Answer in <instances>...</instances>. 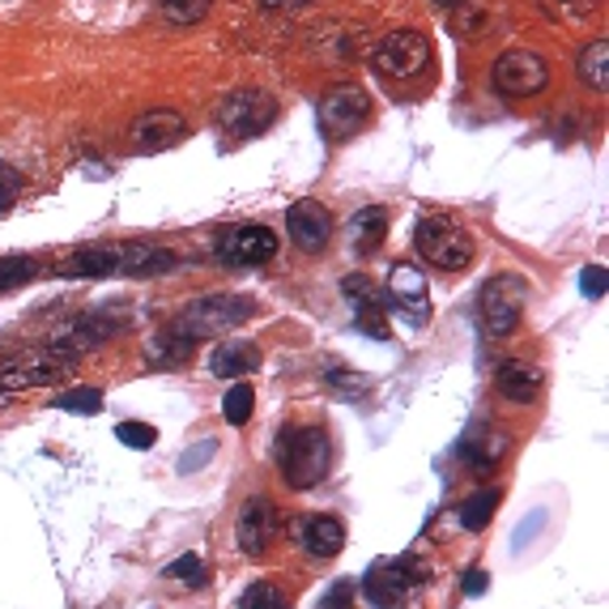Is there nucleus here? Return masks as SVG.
I'll return each mask as SVG.
<instances>
[{
  "instance_id": "37998d69",
  "label": "nucleus",
  "mask_w": 609,
  "mask_h": 609,
  "mask_svg": "<svg viewBox=\"0 0 609 609\" xmlns=\"http://www.w3.org/2000/svg\"><path fill=\"white\" fill-rule=\"evenodd\" d=\"M298 4H312V0H261V9H298Z\"/></svg>"
},
{
  "instance_id": "9d476101",
  "label": "nucleus",
  "mask_w": 609,
  "mask_h": 609,
  "mask_svg": "<svg viewBox=\"0 0 609 609\" xmlns=\"http://www.w3.org/2000/svg\"><path fill=\"white\" fill-rule=\"evenodd\" d=\"M550 81V65L537 51L512 48L494 60V90L508 98H533L546 90Z\"/></svg>"
},
{
  "instance_id": "a19ab883",
  "label": "nucleus",
  "mask_w": 609,
  "mask_h": 609,
  "mask_svg": "<svg viewBox=\"0 0 609 609\" xmlns=\"http://www.w3.org/2000/svg\"><path fill=\"white\" fill-rule=\"evenodd\" d=\"M464 597H482L490 588V571H482V567H469V576H464Z\"/></svg>"
},
{
  "instance_id": "c9c22d12",
  "label": "nucleus",
  "mask_w": 609,
  "mask_h": 609,
  "mask_svg": "<svg viewBox=\"0 0 609 609\" xmlns=\"http://www.w3.org/2000/svg\"><path fill=\"white\" fill-rule=\"evenodd\" d=\"M324 384L345 392V396H363V392H371V380H366V375H350L342 366H328V371H324Z\"/></svg>"
},
{
  "instance_id": "6ab92c4d",
  "label": "nucleus",
  "mask_w": 609,
  "mask_h": 609,
  "mask_svg": "<svg viewBox=\"0 0 609 609\" xmlns=\"http://www.w3.org/2000/svg\"><path fill=\"white\" fill-rule=\"evenodd\" d=\"M494 389L503 392L515 405H533L537 396L546 392V375L533 363H503L494 371Z\"/></svg>"
},
{
  "instance_id": "a18cd8bd",
  "label": "nucleus",
  "mask_w": 609,
  "mask_h": 609,
  "mask_svg": "<svg viewBox=\"0 0 609 609\" xmlns=\"http://www.w3.org/2000/svg\"><path fill=\"white\" fill-rule=\"evenodd\" d=\"M0 401H4V396H0Z\"/></svg>"
},
{
  "instance_id": "2f4dec72",
  "label": "nucleus",
  "mask_w": 609,
  "mask_h": 609,
  "mask_svg": "<svg viewBox=\"0 0 609 609\" xmlns=\"http://www.w3.org/2000/svg\"><path fill=\"white\" fill-rule=\"evenodd\" d=\"M239 609H291V601H286V592H282L277 585H268V580H256V585H252L244 592Z\"/></svg>"
},
{
  "instance_id": "423d86ee",
  "label": "nucleus",
  "mask_w": 609,
  "mask_h": 609,
  "mask_svg": "<svg viewBox=\"0 0 609 609\" xmlns=\"http://www.w3.org/2000/svg\"><path fill=\"white\" fill-rule=\"evenodd\" d=\"M371 69L384 81H414L431 69V39L418 30H392L371 48Z\"/></svg>"
},
{
  "instance_id": "b1692460",
  "label": "nucleus",
  "mask_w": 609,
  "mask_h": 609,
  "mask_svg": "<svg viewBox=\"0 0 609 609\" xmlns=\"http://www.w3.org/2000/svg\"><path fill=\"white\" fill-rule=\"evenodd\" d=\"M256 366H261V350L247 342H226L209 354V371L222 375V380H239V375L256 371Z\"/></svg>"
},
{
  "instance_id": "7ed1b4c3",
  "label": "nucleus",
  "mask_w": 609,
  "mask_h": 609,
  "mask_svg": "<svg viewBox=\"0 0 609 609\" xmlns=\"http://www.w3.org/2000/svg\"><path fill=\"white\" fill-rule=\"evenodd\" d=\"M252 298L244 294H200L193 307H184V316L175 320L171 333H179L184 342H205V337H218V333H230L252 320Z\"/></svg>"
},
{
  "instance_id": "c756f323",
  "label": "nucleus",
  "mask_w": 609,
  "mask_h": 609,
  "mask_svg": "<svg viewBox=\"0 0 609 609\" xmlns=\"http://www.w3.org/2000/svg\"><path fill=\"white\" fill-rule=\"evenodd\" d=\"M60 414H86V418H95L102 414V392L98 389H73V392H60L56 401H51Z\"/></svg>"
},
{
  "instance_id": "dca6fc26",
  "label": "nucleus",
  "mask_w": 609,
  "mask_h": 609,
  "mask_svg": "<svg viewBox=\"0 0 609 609\" xmlns=\"http://www.w3.org/2000/svg\"><path fill=\"white\" fill-rule=\"evenodd\" d=\"M286 230H291V244L298 252H324L333 239V214L320 205V200H294L291 214H286Z\"/></svg>"
},
{
  "instance_id": "c03bdc74",
  "label": "nucleus",
  "mask_w": 609,
  "mask_h": 609,
  "mask_svg": "<svg viewBox=\"0 0 609 609\" xmlns=\"http://www.w3.org/2000/svg\"><path fill=\"white\" fill-rule=\"evenodd\" d=\"M435 4H461V0H435Z\"/></svg>"
},
{
  "instance_id": "0eeeda50",
  "label": "nucleus",
  "mask_w": 609,
  "mask_h": 609,
  "mask_svg": "<svg viewBox=\"0 0 609 609\" xmlns=\"http://www.w3.org/2000/svg\"><path fill=\"white\" fill-rule=\"evenodd\" d=\"M524 303H529V282L524 277H515V273L490 277L482 294H478V312H482V324H487L490 337L515 333V324L524 316Z\"/></svg>"
},
{
  "instance_id": "39448f33",
  "label": "nucleus",
  "mask_w": 609,
  "mask_h": 609,
  "mask_svg": "<svg viewBox=\"0 0 609 609\" xmlns=\"http://www.w3.org/2000/svg\"><path fill=\"white\" fill-rule=\"evenodd\" d=\"M414 247L422 252L426 265L443 268V273H464V268L473 265V239H469V230L456 226L452 218H443V214H431V218L418 222Z\"/></svg>"
},
{
  "instance_id": "20e7f679",
  "label": "nucleus",
  "mask_w": 609,
  "mask_h": 609,
  "mask_svg": "<svg viewBox=\"0 0 609 609\" xmlns=\"http://www.w3.org/2000/svg\"><path fill=\"white\" fill-rule=\"evenodd\" d=\"M426 580H431L426 562L414 559V554H401V559L375 562V567L366 571L363 597H366V606H375V609H401Z\"/></svg>"
},
{
  "instance_id": "ddd939ff",
  "label": "nucleus",
  "mask_w": 609,
  "mask_h": 609,
  "mask_svg": "<svg viewBox=\"0 0 609 609\" xmlns=\"http://www.w3.org/2000/svg\"><path fill=\"white\" fill-rule=\"evenodd\" d=\"M426 277H422V268L410 265V261H401V265L389 268V286H384V303L396 307L401 316L410 320V324H426L431 316V303H426Z\"/></svg>"
},
{
  "instance_id": "9b49d317",
  "label": "nucleus",
  "mask_w": 609,
  "mask_h": 609,
  "mask_svg": "<svg viewBox=\"0 0 609 609\" xmlns=\"http://www.w3.org/2000/svg\"><path fill=\"white\" fill-rule=\"evenodd\" d=\"M184 137H188V120L171 107H154L128 124V146L137 154H163V149L179 146Z\"/></svg>"
},
{
  "instance_id": "c85d7f7f",
  "label": "nucleus",
  "mask_w": 609,
  "mask_h": 609,
  "mask_svg": "<svg viewBox=\"0 0 609 609\" xmlns=\"http://www.w3.org/2000/svg\"><path fill=\"white\" fill-rule=\"evenodd\" d=\"M209 4L214 0H158V13H163V22L171 26H196L209 13Z\"/></svg>"
},
{
  "instance_id": "4c0bfd02",
  "label": "nucleus",
  "mask_w": 609,
  "mask_h": 609,
  "mask_svg": "<svg viewBox=\"0 0 609 609\" xmlns=\"http://www.w3.org/2000/svg\"><path fill=\"white\" fill-rule=\"evenodd\" d=\"M316 609H354V580H337L316 601Z\"/></svg>"
},
{
  "instance_id": "f8f14e48",
  "label": "nucleus",
  "mask_w": 609,
  "mask_h": 609,
  "mask_svg": "<svg viewBox=\"0 0 609 609\" xmlns=\"http://www.w3.org/2000/svg\"><path fill=\"white\" fill-rule=\"evenodd\" d=\"M277 256V235L268 226H230L226 235L218 239V261L230 268H252V265H265Z\"/></svg>"
},
{
  "instance_id": "79ce46f5",
  "label": "nucleus",
  "mask_w": 609,
  "mask_h": 609,
  "mask_svg": "<svg viewBox=\"0 0 609 609\" xmlns=\"http://www.w3.org/2000/svg\"><path fill=\"white\" fill-rule=\"evenodd\" d=\"M541 520H546V515L537 512L533 520H529V524H520V533H515V537H520V546H524V541H529V533H537V529H541Z\"/></svg>"
},
{
  "instance_id": "4be33fe9",
  "label": "nucleus",
  "mask_w": 609,
  "mask_h": 609,
  "mask_svg": "<svg viewBox=\"0 0 609 609\" xmlns=\"http://www.w3.org/2000/svg\"><path fill=\"white\" fill-rule=\"evenodd\" d=\"M312 48L320 51V60L345 65V60H354V51H358V30L345 22H324L312 30Z\"/></svg>"
},
{
  "instance_id": "e433bc0d",
  "label": "nucleus",
  "mask_w": 609,
  "mask_h": 609,
  "mask_svg": "<svg viewBox=\"0 0 609 609\" xmlns=\"http://www.w3.org/2000/svg\"><path fill=\"white\" fill-rule=\"evenodd\" d=\"M18 196H22V171H18V167H9V163H0V214H4V209H13V205H18Z\"/></svg>"
},
{
  "instance_id": "473e14b6",
  "label": "nucleus",
  "mask_w": 609,
  "mask_h": 609,
  "mask_svg": "<svg viewBox=\"0 0 609 609\" xmlns=\"http://www.w3.org/2000/svg\"><path fill=\"white\" fill-rule=\"evenodd\" d=\"M167 580H175V585H188V588H205V585H209V576H205V562H200V554H179V559L167 567Z\"/></svg>"
},
{
  "instance_id": "f704fd0d",
  "label": "nucleus",
  "mask_w": 609,
  "mask_h": 609,
  "mask_svg": "<svg viewBox=\"0 0 609 609\" xmlns=\"http://www.w3.org/2000/svg\"><path fill=\"white\" fill-rule=\"evenodd\" d=\"M116 439H120L124 448H137V452H146V448H154V443H158V431H154L149 422H120V426H116Z\"/></svg>"
},
{
  "instance_id": "6e6552de",
  "label": "nucleus",
  "mask_w": 609,
  "mask_h": 609,
  "mask_svg": "<svg viewBox=\"0 0 609 609\" xmlns=\"http://www.w3.org/2000/svg\"><path fill=\"white\" fill-rule=\"evenodd\" d=\"M214 120H218L222 132L235 137V141L261 137L268 124L277 120V102H273V95H265V90H235V95H226L218 102Z\"/></svg>"
},
{
  "instance_id": "393cba45",
  "label": "nucleus",
  "mask_w": 609,
  "mask_h": 609,
  "mask_svg": "<svg viewBox=\"0 0 609 609\" xmlns=\"http://www.w3.org/2000/svg\"><path fill=\"white\" fill-rule=\"evenodd\" d=\"M576 73H580V81H585L588 90L606 95V90H609V43H606V39H592V43L580 51V60H576Z\"/></svg>"
},
{
  "instance_id": "5701e85b",
  "label": "nucleus",
  "mask_w": 609,
  "mask_h": 609,
  "mask_svg": "<svg viewBox=\"0 0 609 609\" xmlns=\"http://www.w3.org/2000/svg\"><path fill=\"white\" fill-rule=\"evenodd\" d=\"M384 239H389V209L366 205V209H358V214L350 218V247H354L358 256H371Z\"/></svg>"
},
{
  "instance_id": "1a4fd4ad",
  "label": "nucleus",
  "mask_w": 609,
  "mask_h": 609,
  "mask_svg": "<svg viewBox=\"0 0 609 609\" xmlns=\"http://www.w3.org/2000/svg\"><path fill=\"white\" fill-rule=\"evenodd\" d=\"M320 132L328 141H345L354 137L366 120H371V95L363 86H333L328 95L320 98Z\"/></svg>"
},
{
  "instance_id": "f3484780",
  "label": "nucleus",
  "mask_w": 609,
  "mask_h": 609,
  "mask_svg": "<svg viewBox=\"0 0 609 609\" xmlns=\"http://www.w3.org/2000/svg\"><path fill=\"white\" fill-rule=\"evenodd\" d=\"M345 298H350V307H354V316H358V324H363V333H371V337H389V320H384V312H389V303H384V291L366 277V273H350L342 282Z\"/></svg>"
},
{
  "instance_id": "f257e3e1",
  "label": "nucleus",
  "mask_w": 609,
  "mask_h": 609,
  "mask_svg": "<svg viewBox=\"0 0 609 609\" xmlns=\"http://www.w3.org/2000/svg\"><path fill=\"white\" fill-rule=\"evenodd\" d=\"M179 256L158 244H95L65 256L56 273L60 277H163L175 273Z\"/></svg>"
},
{
  "instance_id": "cd10ccee",
  "label": "nucleus",
  "mask_w": 609,
  "mask_h": 609,
  "mask_svg": "<svg viewBox=\"0 0 609 609\" xmlns=\"http://www.w3.org/2000/svg\"><path fill=\"white\" fill-rule=\"evenodd\" d=\"M546 9V18H554L562 26H588L592 13L601 9V0H537Z\"/></svg>"
},
{
  "instance_id": "a211bd4d",
  "label": "nucleus",
  "mask_w": 609,
  "mask_h": 609,
  "mask_svg": "<svg viewBox=\"0 0 609 609\" xmlns=\"http://www.w3.org/2000/svg\"><path fill=\"white\" fill-rule=\"evenodd\" d=\"M294 537L312 559H337L345 550V524L337 515H303L294 524Z\"/></svg>"
},
{
  "instance_id": "ea45409f",
  "label": "nucleus",
  "mask_w": 609,
  "mask_h": 609,
  "mask_svg": "<svg viewBox=\"0 0 609 609\" xmlns=\"http://www.w3.org/2000/svg\"><path fill=\"white\" fill-rule=\"evenodd\" d=\"M580 291H585L588 298H606V291H609L606 265H588L585 273H580Z\"/></svg>"
},
{
  "instance_id": "412c9836",
  "label": "nucleus",
  "mask_w": 609,
  "mask_h": 609,
  "mask_svg": "<svg viewBox=\"0 0 609 609\" xmlns=\"http://www.w3.org/2000/svg\"><path fill=\"white\" fill-rule=\"evenodd\" d=\"M499 30V9L490 0H461L452 4V35L456 39H487Z\"/></svg>"
},
{
  "instance_id": "a878e982",
  "label": "nucleus",
  "mask_w": 609,
  "mask_h": 609,
  "mask_svg": "<svg viewBox=\"0 0 609 609\" xmlns=\"http://www.w3.org/2000/svg\"><path fill=\"white\" fill-rule=\"evenodd\" d=\"M499 490H478V494H469L461 503V529L464 533H482L490 520H494V512H499Z\"/></svg>"
},
{
  "instance_id": "bb28decb",
  "label": "nucleus",
  "mask_w": 609,
  "mask_h": 609,
  "mask_svg": "<svg viewBox=\"0 0 609 609\" xmlns=\"http://www.w3.org/2000/svg\"><path fill=\"white\" fill-rule=\"evenodd\" d=\"M188 354H193V342H184L179 333H154L149 337V345H146V358L154 366H184L188 363Z\"/></svg>"
},
{
  "instance_id": "f03ea898",
  "label": "nucleus",
  "mask_w": 609,
  "mask_h": 609,
  "mask_svg": "<svg viewBox=\"0 0 609 609\" xmlns=\"http://www.w3.org/2000/svg\"><path fill=\"white\" fill-rule=\"evenodd\" d=\"M277 473L291 490H312L328 473V435L320 426H286L277 439Z\"/></svg>"
},
{
  "instance_id": "7c9ffc66",
  "label": "nucleus",
  "mask_w": 609,
  "mask_h": 609,
  "mask_svg": "<svg viewBox=\"0 0 609 609\" xmlns=\"http://www.w3.org/2000/svg\"><path fill=\"white\" fill-rule=\"evenodd\" d=\"M252 410H256V392H252V384H235V389L222 396V414H226L230 426H244L247 418H252Z\"/></svg>"
},
{
  "instance_id": "58836bf2",
  "label": "nucleus",
  "mask_w": 609,
  "mask_h": 609,
  "mask_svg": "<svg viewBox=\"0 0 609 609\" xmlns=\"http://www.w3.org/2000/svg\"><path fill=\"white\" fill-rule=\"evenodd\" d=\"M214 452H218V439H200L196 448H188V452L179 456V473H196V469L209 461Z\"/></svg>"
},
{
  "instance_id": "4468645a",
  "label": "nucleus",
  "mask_w": 609,
  "mask_h": 609,
  "mask_svg": "<svg viewBox=\"0 0 609 609\" xmlns=\"http://www.w3.org/2000/svg\"><path fill=\"white\" fill-rule=\"evenodd\" d=\"M282 529V520H277V508L268 503V499H247L239 515H235V546L252 554V559H261L268 546H273V537Z\"/></svg>"
},
{
  "instance_id": "aec40b11",
  "label": "nucleus",
  "mask_w": 609,
  "mask_h": 609,
  "mask_svg": "<svg viewBox=\"0 0 609 609\" xmlns=\"http://www.w3.org/2000/svg\"><path fill=\"white\" fill-rule=\"evenodd\" d=\"M461 461L473 469V473H490L494 464L503 461V452H508V439L499 435V431H487V426H473L469 435L461 439Z\"/></svg>"
},
{
  "instance_id": "72a5a7b5",
  "label": "nucleus",
  "mask_w": 609,
  "mask_h": 609,
  "mask_svg": "<svg viewBox=\"0 0 609 609\" xmlns=\"http://www.w3.org/2000/svg\"><path fill=\"white\" fill-rule=\"evenodd\" d=\"M39 268H35V261L30 256H0V294L13 291V286H22V282H30Z\"/></svg>"
},
{
  "instance_id": "2eb2a0df",
  "label": "nucleus",
  "mask_w": 609,
  "mask_h": 609,
  "mask_svg": "<svg viewBox=\"0 0 609 609\" xmlns=\"http://www.w3.org/2000/svg\"><path fill=\"white\" fill-rule=\"evenodd\" d=\"M69 371V358L60 354H22L18 363H0V396L22 389H39V384H56Z\"/></svg>"
}]
</instances>
